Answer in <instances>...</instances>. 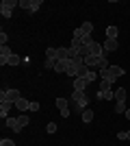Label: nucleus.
I'll use <instances>...</instances> for the list:
<instances>
[{
    "mask_svg": "<svg viewBox=\"0 0 130 146\" xmlns=\"http://www.w3.org/2000/svg\"><path fill=\"white\" fill-rule=\"evenodd\" d=\"M98 98H100V100H111V98H115V92H111V90L102 92V90H100L98 92Z\"/></svg>",
    "mask_w": 130,
    "mask_h": 146,
    "instance_id": "20",
    "label": "nucleus"
},
{
    "mask_svg": "<svg viewBox=\"0 0 130 146\" xmlns=\"http://www.w3.org/2000/svg\"><path fill=\"white\" fill-rule=\"evenodd\" d=\"M85 48H87V52H89L87 57H104V48H102V44H98V42H93L91 46H85Z\"/></svg>",
    "mask_w": 130,
    "mask_h": 146,
    "instance_id": "4",
    "label": "nucleus"
},
{
    "mask_svg": "<svg viewBox=\"0 0 130 146\" xmlns=\"http://www.w3.org/2000/svg\"><path fill=\"white\" fill-rule=\"evenodd\" d=\"M100 79H102V81H111V83H115V81H117L111 72H108V66H106V68H100Z\"/></svg>",
    "mask_w": 130,
    "mask_h": 146,
    "instance_id": "10",
    "label": "nucleus"
},
{
    "mask_svg": "<svg viewBox=\"0 0 130 146\" xmlns=\"http://www.w3.org/2000/svg\"><path fill=\"white\" fill-rule=\"evenodd\" d=\"M126 96H128V94H126V87H117V90H115V100H117V103H126Z\"/></svg>",
    "mask_w": 130,
    "mask_h": 146,
    "instance_id": "16",
    "label": "nucleus"
},
{
    "mask_svg": "<svg viewBox=\"0 0 130 146\" xmlns=\"http://www.w3.org/2000/svg\"><path fill=\"white\" fill-rule=\"evenodd\" d=\"M15 109H20V111H31V100H26V98L22 96L18 103H15Z\"/></svg>",
    "mask_w": 130,
    "mask_h": 146,
    "instance_id": "11",
    "label": "nucleus"
},
{
    "mask_svg": "<svg viewBox=\"0 0 130 146\" xmlns=\"http://www.w3.org/2000/svg\"><path fill=\"white\" fill-rule=\"evenodd\" d=\"M72 61V59H69ZM69 61H56L54 63V72L56 74H61V72H67V68H69Z\"/></svg>",
    "mask_w": 130,
    "mask_h": 146,
    "instance_id": "14",
    "label": "nucleus"
},
{
    "mask_svg": "<svg viewBox=\"0 0 130 146\" xmlns=\"http://www.w3.org/2000/svg\"><path fill=\"white\" fill-rule=\"evenodd\" d=\"M126 120H130V109H128V111H126Z\"/></svg>",
    "mask_w": 130,
    "mask_h": 146,
    "instance_id": "35",
    "label": "nucleus"
},
{
    "mask_svg": "<svg viewBox=\"0 0 130 146\" xmlns=\"http://www.w3.org/2000/svg\"><path fill=\"white\" fill-rule=\"evenodd\" d=\"M46 131H48V133H56V124H54V122H48Z\"/></svg>",
    "mask_w": 130,
    "mask_h": 146,
    "instance_id": "30",
    "label": "nucleus"
},
{
    "mask_svg": "<svg viewBox=\"0 0 130 146\" xmlns=\"http://www.w3.org/2000/svg\"><path fill=\"white\" fill-rule=\"evenodd\" d=\"M126 103H115V113H126Z\"/></svg>",
    "mask_w": 130,
    "mask_h": 146,
    "instance_id": "24",
    "label": "nucleus"
},
{
    "mask_svg": "<svg viewBox=\"0 0 130 146\" xmlns=\"http://www.w3.org/2000/svg\"><path fill=\"white\" fill-rule=\"evenodd\" d=\"M11 107H13V103H0V118H2V120H7V118H9V111H11Z\"/></svg>",
    "mask_w": 130,
    "mask_h": 146,
    "instance_id": "9",
    "label": "nucleus"
},
{
    "mask_svg": "<svg viewBox=\"0 0 130 146\" xmlns=\"http://www.w3.org/2000/svg\"><path fill=\"white\" fill-rule=\"evenodd\" d=\"M18 122H20V127L24 129V127H28V124H31V118L26 116V113H22V116H18Z\"/></svg>",
    "mask_w": 130,
    "mask_h": 146,
    "instance_id": "22",
    "label": "nucleus"
},
{
    "mask_svg": "<svg viewBox=\"0 0 130 146\" xmlns=\"http://www.w3.org/2000/svg\"><path fill=\"white\" fill-rule=\"evenodd\" d=\"M20 7L33 13V11H37L39 7H41V0H20Z\"/></svg>",
    "mask_w": 130,
    "mask_h": 146,
    "instance_id": "5",
    "label": "nucleus"
},
{
    "mask_svg": "<svg viewBox=\"0 0 130 146\" xmlns=\"http://www.w3.org/2000/svg\"><path fill=\"white\" fill-rule=\"evenodd\" d=\"M91 120H93V111L85 109V111H82V122H91Z\"/></svg>",
    "mask_w": 130,
    "mask_h": 146,
    "instance_id": "23",
    "label": "nucleus"
},
{
    "mask_svg": "<svg viewBox=\"0 0 130 146\" xmlns=\"http://www.w3.org/2000/svg\"><path fill=\"white\" fill-rule=\"evenodd\" d=\"M126 140H130V129H128V131H126Z\"/></svg>",
    "mask_w": 130,
    "mask_h": 146,
    "instance_id": "34",
    "label": "nucleus"
},
{
    "mask_svg": "<svg viewBox=\"0 0 130 146\" xmlns=\"http://www.w3.org/2000/svg\"><path fill=\"white\" fill-rule=\"evenodd\" d=\"M72 100H74V111H85L87 109V105H89V98H87L85 92H74L72 94Z\"/></svg>",
    "mask_w": 130,
    "mask_h": 146,
    "instance_id": "1",
    "label": "nucleus"
},
{
    "mask_svg": "<svg viewBox=\"0 0 130 146\" xmlns=\"http://www.w3.org/2000/svg\"><path fill=\"white\" fill-rule=\"evenodd\" d=\"M98 76H100V74H95V72H93V70H91V72H89V76H87V81L91 83V81H95V79H98Z\"/></svg>",
    "mask_w": 130,
    "mask_h": 146,
    "instance_id": "32",
    "label": "nucleus"
},
{
    "mask_svg": "<svg viewBox=\"0 0 130 146\" xmlns=\"http://www.w3.org/2000/svg\"><path fill=\"white\" fill-rule=\"evenodd\" d=\"M20 2L18 0H2L0 2V9H9V11H13V7H18Z\"/></svg>",
    "mask_w": 130,
    "mask_h": 146,
    "instance_id": "18",
    "label": "nucleus"
},
{
    "mask_svg": "<svg viewBox=\"0 0 130 146\" xmlns=\"http://www.w3.org/2000/svg\"><path fill=\"white\" fill-rule=\"evenodd\" d=\"M89 72H91V68L82 66L80 70H78V74H76V79H87V76H89Z\"/></svg>",
    "mask_w": 130,
    "mask_h": 146,
    "instance_id": "21",
    "label": "nucleus"
},
{
    "mask_svg": "<svg viewBox=\"0 0 130 146\" xmlns=\"http://www.w3.org/2000/svg\"><path fill=\"white\" fill-rule=\"evenodd\" d=\"M111 85H113L111 81H100V90H102V92H108V90H111Z\"/></svg>",
    "mask_w": 130,
    "mask_h": 146,
    "instance_id": "27",
    "label": "nucleus"
},
{
    "mask_svg": "<svg viewBox=\"0 0 130 146\" xmlns=\"http://www.w3.org/2000/svg\"><path fill=\"white\" fill-rule=\"evenodd\" d=\"M7 42H9V37H7V33L2 31V33H0V44H2V46H7Z\"/></svg>",
    "mask_w": 130,
    "mask_h": 146,
    "instance_id": "31",
    "label": "nucleus"
},
{
    "mask_svg": "<svg viewBox=\"0 0 130 146\" xmlns=\"http://www.w3.org/2000/svg\"><path fill=\"white\" fill-rule=\"evenodd\" d=\"M56 61H69V48H56Z\"/></svg>",
    "mask_w": 130,
    "mask_h": 146,
    "instance_id": "13",
    "label": "nucleus"
},
{
    "mask_svg": "<svg viewBox=\"0 0 130 146\" xmlns=\"http://www.w3.org/2000/svg\"><path fill=\"white\" fill-rule=\"evenodd\" d=\"M20 98H22V94H20L18 90H2V92H0V103H5V100H7V103L15 105Z\"/></svg>",
    "mask_w": 130,
    "mask_h": 146,
    "instance_id": "2",
    "label": "nucleus"
},
{
    "mask_svg": "<svg viewBox=\"0 0 130 146\" xmlns=\"http://www.w3.org/2000/svg\"><path fill=\"white\" fill-rule=\"evenodd\" d=\"M20 61H22V57H18L15 52H13L11 59H9V66H20Z\"/></svg>",
    "mask_w": 130,
    "mask_h": 146,
    "instance_id": "26",
    "label": "nucleus"
},
{
    "mask_svg": "<svg viewBox=\"0 0 130 146\" xmlns=\"http://www.w3.org/2000/svg\"><path fill=\"white\" fill-rule=\"evenodd\" d=\"M85 66L87 68H106L108 63H106V55L104 57H85Z\"/></svg>",
    "mask_w": 130,
    "mask_h": 146,
    "instance_id": "3",
    "label": "nucleus"
},
{
    "mask_svg": "<svg viewBox=\"0 0 130 146\" xmlns=\"http://www.w3.org/2000/svg\"><path fill=\"white\" fill-rule=\"evenodd\" d=\"M46 59L56 61V48H48V50H46Z\"/></svg>",
    "mask_w": 130,
    "mask_h": 146,
    "instance_id": "25",
    "label": "nucleus"
},
{
    "mask_svg": "<svg viewBox=\"0 0 130 146\" xmlns=\"http://www.w3.org/2000/svg\"><path fill=\"white\" fill-rule=\"evenodd\" d=\"M7 129H11V131H15V133H20L22 131V127H20V122H18V118H7Z\"/></svg>",
    "mask_w": 130,
    "mask_h": 146,
    "instance_id": "8",
    "label": "nucleus"
},
{
    "mask_svg": "<svg viewBox=\"0 0 130 146\" xmlns=\"http://www.w3.org/2000/svg\"><path fill=\"white\" fill-rule=\"evenodd\" d=\"M54 63H56V61L46 59V61H43V68H46V70H54Z\"/></svg>",
    "mask_w": 130,
    "mask_h": 146,
    "instance_id": "28",
    "label": "nucleus"
},
{
    "mask_svg": "<svg viewBox=\"0 0 130 146\" xmlns=\"http://www.w3.org/2000/svg\"><path fill=\"white\" fill-rule=\"evenodd\" d=\"M78 29H80V33H82V35H91V31H93V24H91V22H82V24L80 26H78Z\"/></svg>",
    "mask_w": 130,
    "mask_h": 146,
    "instance_id": "19",
    "label": "nucleus"
},
{
    "mask_svg": "<svg viewBox=\"0 0 130 146\" xmlns=\"http://www.w3.org/2000/svg\"><path fill=\"white\" fill-rule=\"evenodd\" d=\"M117 35H119V29L115 24H108V26H106V39H117Z\"/></svg>",
    "mask_w": 130,
    "mask_h": 146,
    "instance_id": "12",
    "label": "nucleus"
},
{
    "mask_svg": "<svg viewBox=\"0 0 130 146\" xmlns=\"http://www.w3.org/2000/svg\"><path fill=\"white\" fill-rule=\"evenodd\" d=\"M102 48H104V55H108V52H113V50H117V39H106V42L102 44Z\"/></svg>",
    "mask_w": 130,
    "mask_h": 146,
    "instance_id": "7",
    "label": "nucleus"
},
{
    "mask_svg": "<svg viewBox=\"0 0 130 146\" xmlns=\"http://www.w3.org/2000/svg\"><path fill=\"white\" fill-rule=\"evenodd\" d=\"M108 72H111L115 79H119V76H124V74H126V70H124V68H119V66H108Z\"/></svg>",
    "mask_w": 130,
    "mask_h": 146,
    "instance_id": "15",
    "label": "nucleus"
},
{
    "mask_svg": "<svg viewBox=\"0 0 130 146\" xmlns=\"http://www.w3.org/2000/svg\"><path fill=\"white\" fill-rule=\"evenodd\" d=\"M0 146H15V142H13V140H7V137H2V140H0Z\"/></svg>",
    "mask_w": 130,
    "mask_h": 146,
    "instance_id": "29",
    "label": "nucleus"
},
{
    "mask_svg": "<svg viewBox=\"0 0 130 146\" xmlns=\"http://www.w3.org/2000/svg\"><path fill=\"white\" fill-rule=\"evenodd\" d=\"M56 107L61 109V116L63 118H69V105H67V98H56Z\"/></svg>",
    "mask_w": 130,
    "mask_h": 146,
    "instance_id": "6",
    "label": "nucleus"
},
{
    "mask_svg": "<svg viewBox=\"0 0 130 146\" xmlns=\"http://www.w3.org/2000/svg\"><path fill=\"white\" fill-rule=\"evenodd\" d=\"M31 111H39V103H31Z\"/></svg>",
    "mask_w": 130,
    "mask_h": 146,
    "instance_id": "33",
    "label": "nucleus"
},
{
    "mask_svg": "<svg viewBox=\"0 0 130 146\" xmlns=\"http://www.w3.org/2000/svg\"><path fill=\"white\" fill-rule=\"evenodd\" d=\"M87 83H89L87 79H74V92H85Z\"/></svg>",
    "mask_w": 130,
    "mask_h": 146,
    "instance_id": "17",
    "label": "nucleus"
}]
</instances>
